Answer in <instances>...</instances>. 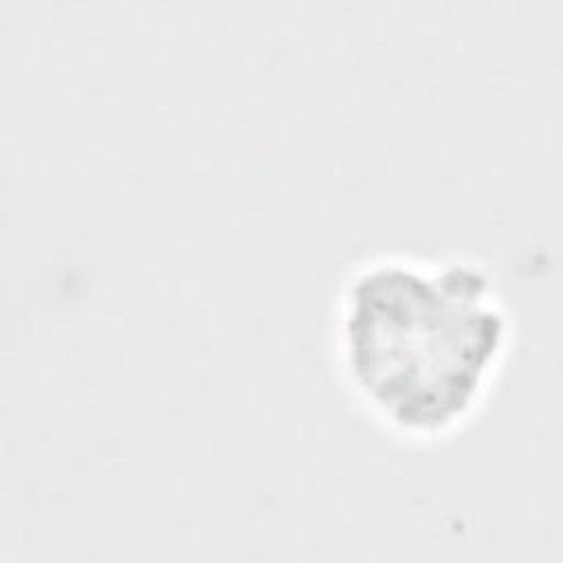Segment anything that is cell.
<instances>
[{
    "instance_id": "1",
    "label": "cell",
    "mask_w": 563,
    "mask_h": 563,
    "mask_svg": "<svg viewBox=\"0 0 563 563\" xmlns=\"http://www.w3.org/2000/svg\"><path fill=\"white\" fill-rule=\"evenodd\" d=\"M510 317L468 260L383 255L358 264L334 310V347L361 407L398 438L457 431L495 385Z\"/></svg>"
}]
</instances>
